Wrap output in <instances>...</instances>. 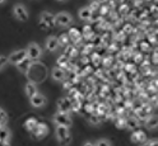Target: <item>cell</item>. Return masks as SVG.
<instances>
[{
    "label": "cell",
    "instance_id": "cell-1",
    "mask_svg": "<svg viewBox=\"0 0 158 146\" xmlns=\"http://www.w3.org/2000/svg\"><path fill=\"white\" fill-rule=\"evenodd\" d=\"M55 133H56L57 140L60 141L61 144H69V142L72 141V135H70V131H69V127L56 124Z\"/></svg>",
    "mask_w": 158,
    "mask_h": 146
},
{
    "label": "cell",
    "instance_id": "cell-2",
    "mask_svg": "<svg viewBox=\"0 0 158 146\" xmlns=\"http://www.w3.org/2000/svg\"><path fill=\"white\" fill-rule=\"evenodd\" d=\"M52 121L55 122V124L65 126V127H70L73 124V120L68 112H57L56 114H54Z\"/></svg>",
    "mask_w": 158,
    "mask_h": 146
},
{
    "label": "cell",
    "instance_id": "cell-3",
    "mask_svg": "<svg viewBox=\"0 0 158 146\" xmlns=\"http://www.w3.org/2000/svg\"><path fill=\"white\" fill-rule=\"evenodd\" d=\"M73 23V17L66 13V12H61V13H57L55 15V26H59L61 28L69 27Z\"/></svg>",
    "mask_w": 158,
    "mask_h": 146
},
{
    "label": "cell",
    "instance_id": "cell-4",
    "mask_svg": "<svg viewBox=\"0 0 158 146\" xmlns=\"http://www.w3.org/2000/svg\"><path fill=\"white\" fill-rule=\"evenodd\" d=\"M26 51H27V56L31 58L32 61L40 60V58H41V56H42V48L40 47L37 43H35V42L29 43V45L27 46V48H26Z\"/></svg>",
    "mask_w": 158,
    "mask_h": 146
},
{
    "label": "cell",
    "instance_id": "cell-5",
    "mask_svg": "<svg viewBox=\"0 0 158 146\" xmlns=\"http://www.w3.org/2000/svg\"><path fill=\"white\" fill-rule=\"evenodd\" d=\"M13 14L15 17V19H18L19 22H27L29 19V13L27 10V8L23 4H15L13 8Z\"/></svg>",
    "mask_w": 158,
    "mask_h": 146
},
{
    "label": "cell",
    "instance_id": "cell-6",
    "mask_svg": "<svg viewBox=\"0 0 158 146\" xmlns=\"http://www.w3.org/2000/svg\"><path fill=\"white\" fill-rule=\"evenodd\" d=\"M24 57H27V51L26 50H17V51L12 52L8 56V61H9V64L15 65L19 61H22Z\"/></svg>",
    "mask_w": 158,
    "mask_h": 146
},
{
    "label": "cell",
    "instance_id": "cell-7",
    "mask_svg": "<svg viewBox=\"0 0 158 146\" xmlns=\"http://www.w3.org/2000/svg\"><path fill=\"white\" fill-rule=\"evenodd\" d=\"M29 102H31V105L35 107V108H41V107H44L47 103V98L45 95L37 93V94H35L33 97L29 98Z\"/></svg>",
    "mask_w": 158,
    "mask_h": 146
},
{
    "label": "cell",
    "instance_id": "cell-8",
    "mask_svg": "<svg viewBox=\"0 0 158 146\" xmlns=\"http://www.w3.org/2000/svg\"><path fill=\"white\" fill-rule=\"evenodd\" d=\"M32 132H33L35 137L40 140V139H44L45 136L48 133V127H47V124H45V123H37Z\"/></svg>",
    "mask_w": 158,
    "mask_h": 146
},
{
    "label": "cell",
    "instance_id": "cell-9",
    "mask_svg": "<svg viewBox=\"0 0 158 146\" xmlns=\"http://www.w3.org/2000/svg\"><path fill=\"white\" fill-rule=\"evenodd\" d=\"M32 64H33V61L29 58L28 56L27 57H24L22 61H19L18 64H15V67L17 69L21 71V73H24V74H27L28 73V70L32 67Z\"/></svg>",
    "mask_w": 158,
    "mask_h": 146
},
{
    "label": "cell",
    "instance_id": "cell-10",
    "mask_svg": "<svg viewBox=\"0 0 158 146\" xmlns=\"http://www.w3.org/2000/svg\"><path fill=\"white\" fill-rule=\"evenodd\" d=\"M59 46H60V43H59V38L57 37H55V36L47 37V40L45 42V47H46L47 51L54 52V51H56L59 48Z\"/></svg>",
    "mask_w": 158,
    "mask_h": 146
},
{
    "label": "cell",
    "instance_id": "cell-11",
    "mask_svg": "<svg viewBox=\"0 0 158 146\" xmlns=\"http://www.w3.org/2000/svg\"><path fill=\"white\" fill-rule=\"evenodd\" d=\"M57 108H59V112H68L69 113L73 109V104H72V102H69V99L61 98L57 102Z\"/></svg>",
    "mask_w": 158,
    "mask_h": 146
},
{
    "label": "cell",
    "instance_id": "cell-12",
    "mask_svg": "<svg viewBox=\"0 0 158 146\" xmlns=\"http://www.w3.org/2000/svg\"><path fill=\"white\" fill-rule=\"evenodd\" d=\"M24 92H26V95L28 97V98H31V97H33L35 94L38 93V88H37V84L35 81H28L24 86Z\"/></svg>",
    "mask_w": 158,
    "mask_h": 146
},
{
    "label": "cell",
    "instance_id": "cell-13",
    "mask_svg": "<svg viewBox=\"0 0 158 146\" xmlns=\"http://www.w3.org/2000/svg\"><path fill=\"white\" fill-rule=\"evenodd\" d=\"M130 139H131V142H134V144H144L147 141V136L143 131L139 130V131L133 132Z\"/></svg>",
    "mask_w": 158,
    "mask_h": 146
},
{
    "label": "cell",
    "instance_id": "cell-14",
    "mask_svg": "<svg viewBox=\"0 0 158 146\" xmlns=\"http://www.w3.org/2000/svg\"><path fill=\"white\" fill-rule=\"evenodd\" d=\"M51 77L56 81H61L65 79V71L61 67H54L51 70Z\"/></svg>",
    "mask_w": 158,
    "mask_h": 146
},
{
    "label": "cell",
    "instance_id": "cell-15",
    "mask_svg": "<svg viewBox=\"0 0 158 146\" xmlns=\"http://www.w3.org/2000/svg\"><path fill=\"white\" fill-rule=\"evenodd\" d=\"M41 21H44L48 27L52 28L55 26V15L48 12H44L41 13Z\"/></svg>",
    "mask_w": 158,
    "mask_h": 146
},
{
    "label": "cell",
    "instance_id": "cell-16",
    "mask_svg": "<svg viewBox=\"0 0 158 146\" xmlns=\"http://www.w3.org/2000/svg\"><path fill=\"white\" fill-rule=\"evenodd\" d=\"M78 17H79V19H82V21H89V19L92 18V9L87 8V6L79 9Z\"/></svg>",
    "mask_w": 158,
    "mask_h": 146
},
{
    "label": "cell",
    "instance_id": "cell-17",
    "mask_svg": "<svg viewBox=\"0 0 158 146\" xmlns=\"http://www.w3.org/2000/svg\"><path fill=\"white\" fill-rule=\"evenodd\" d=\"M10 130H9L6 126H2L0 127V140H4V141H9L10 140Z\"/></svg>",
    "mask_w": 158,
    "mask_h": 146
},
{
    "label": "cell",
    "instance_id": "cell-18",
    "mask_svg": "<svg viewBox=\"0 0 158 146\" xmlns=\"http://www.w3.org/2000/svg\"><path fill=\"white\" fill-rule=\"evenodd\" d=\"M157 118L154 116H149V117H147L145 118V126H147V128H149V130H153V128H157Z\"/></svg>",
    "mask_w": 158,
    "mask_h": 146
},
{
    "label": "cell",
    "instance_id": "cell-19",
    "mask_svg": "<svg viewBox=\"0 0 158 146\" xmlns=\"http://www.w3.org/2000/svg\"><path fill=\"white\" fill-rule=\"evenodd\" d=\"M37 123H38V121L35 118V117H31V118H28V120L26 121L24 127H26V130H27V131L32 132V131H33V128L36 127V124H37Z\"/></svg>",
    "mask_w": 158,
    "mask_h": 146
},
{
    "label": "cell",
    "instance_id": "cell-20",
    "mask_svg": "<svg viewBox=\"0 0 158 146\" xmlns=\"http://www.w3.org/2000/svg\"><path fill=\"white\" fill-rule=\"evenodd\" d=\"M125 127H127L129 130H135V128L139 127V122H138L136 118H129L125 122Z\"/></svg>",
    "mask_w": 158,
    "mask_h": 146
},
{
    "label": "cell",
    "instance_id": "cell-21",
    "mask_svg": "<svg viewBox=\"0 0 158 146\" xmlns=\"http://www.w3.org/2000/svg\"><path fill=\"white\" fill-rule=\"evenodd\" d=\"M94 145H97V146H103V145H106V146H111L112 142H111L110 140H107V139H100V140H97V141L94 142Z\"/></svg>",
    "mask_w": 158,
    "mask_h": 146
},
{
    "label": "cell",
    "instance_id": "cell-22",
    "mask_svg": "<svg viewBox=\"0 0 158 146\" xmlns=\"http://www.w3.org/2000/svg\"><path fill=\"white\" fill-rule=\"evenodd\" d=\"M8 64H9V61H8V56L0 55V70H3Z\"/></svg>",
    "mask_w": 158,
    "mask_h": 146
},
{
    "label": "cell",
    "instance_id": "cell-23",
    "mask_svg": "<svg viewBox=\"0 0 158 146\" xmlns=\"http://www.w3.org/2000/svg\"><path fill=\"white\" fill-rule=\"evenodd\" d=\"M57 65H59V66H61V65H68V57H66V56H61V57H59V60H57Z\"/></svg>",
    "mask_w": 158,
    "mask_h": 146
},
{
    "label": "cell",
    "instance_id": "cell-24",
    "mask_svg": "<svg viewBox=\"0 0 158 146\" xmlns=\"http://www.w3.org/2000/svg\"><path fill=\"white\" fill-rule=\"evenodd\" d=\"M89 121H91V123L92 124H98V123H100L101 121H100V118H98V116H91V118H89Z\"/></svg>",
    "mask_w": 158,
    "mask_h": 146
},
{
    "label": "cell",
    "instance_id": "cell-25",
    "mask_svg": "<svg viewBox=\"0 0 158 146\" xmlns=\"http://www.w3.org/2000/svg\"><path fill=\"white\" fill-rule=\"evenodd\" d=\"M77 37V40H79V38H81V33H79L78 31H77V29H72V31H70V37L73 38V37Z\"/></svg>",
    "mask_w": 158,
    "mask_h": 146
},
{
    "label": "cell",
    "instance_id": "cell-26",
    "mask_svg": "<svg viewBox=\"0 0 158 146\" xmlns=\"http://www.w3.org/2000/svg\"><path fill=\"white\" fill-rule=\"evenodd\" d=\"M40 28H42V29H45V31H47V29H50V27H48L44 21H41L40 19Z\"/></svg>",
    "mask_w": 158,
    "mask_h": 146
},
{
    "label": "cell",
    "instance_id": "cell-27",
    "mask_svg": "<svg viewBox=\"0 0 158 146\" xmlns=\"http://www.w3.org/2000/svg\"><path fill=\"white\" fill-rule=\"evenodd\" d=\"M59 43L66 45L68 43V36H61V38H59Z\"/></svg>",
    "mask_w": 158,
    "mask_h": 146
},
{
    "label": "cell",
    "instance_id": "cell-28",
    "mask_svg": "<svg viewBox=\"0 0 158 146\" xmlns=\"http://www.w3.org/2000/svg\"><path fill=\"white\" fill-rule=\"evenodd\" d=\"M10 142L9 141H4V140H0V146H9Z\"/></svg>",
    "mask_w": 158,
    "mask_h": 146
},
{
    "label": "cell",
    "instance_id": "cell-29",
    "mask_svg": "<svg viewBox=\"0 0 158 146\" xmlns=\"http://www.w3.org/2000/svg\"><path fill=\"white\" fill-rule=\"evenodd\" d=\"M145 145H157V140H151V141H148V142H144Z\"/></svg>",
    "mask_w": 158,
    "mask_h": 146
},
{
    "label": "cell",
    "instance_id": "cell-30",
    "mask_svg": "<svg viewBox=\"0 0 158 146\" xmlns=\"http://www.w3.org/2000/svg\"><path fill=\"white\" fill-rule=\"evenodd\" d=\"M6 2V0H0V5H2V4H4Z\"/></svg>",
    "mask_w": 158,
    "mask_h": 146
},
{
    "label": "cell",
    "instance_id": "cell-31",
    "mask_svg": "<svg viewBox=\"0 0 158 146\" xmlns=\"http://www.w3.org/2000/svg\"><path fill=\"white\" fill-rule=\"evenodd\" d=\"M59 2H64V0H59Z\"/></svg>",
    "mask_w": 158,
    "mask_h": 146
},
{
    "label": "cell",
    "instance_id": "cell-32",
    "mask_svg": "<svg viewBox=\"0 0 158 146\" xmlns=\"http://www.w3.org/2000/svg\"><path fill=\"white\" fill-rule=\"evenodd\" d=\"M2 111H3V109H2V108H0V112H2Z\"/></svg>",
    "mask_w": 158,
    "mask_h": 146
}]
</instances>
